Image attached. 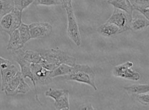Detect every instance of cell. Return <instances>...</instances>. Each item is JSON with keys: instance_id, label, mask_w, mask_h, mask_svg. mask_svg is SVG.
Segmentation results:
<instances>
[{"instance_id": "cell-22", "label": "cell", "mask_w": 149, "mask_h": 110, "mask_svg": "<svg viewBox=\"0 0 149 110\" xmlns=\"http://www.w3.org/2000/svg\"><path fill=\"white\" fill-rule=\"evenodd\" d=\"M68 90L65 89H59L50 88L45 92V96L50 97L54 100L58 99L61 96L65 94Z\"/></svg>"}, {"instance_id": "cell-5", "label": "cell", "mask_w": 149, "mask_h": 110, "mask_svg": "<svg viewBox=\"0 0 149 110\" xmlns=\"http://www.w3.org/2000/svg\"><path fill=\"white\" fill-rule=\"evenodd\" d=\"M133 16L126 12L115 8L112 15L109 17L107 22L111 23L117 26L120 29V33L129 30L130 23Z\"/></svg>"}, {"instance_id": "cell-11", "label": "cell", "mask_w": 149, "mask_h": 110, "mask_svg": "<svg viewBox=\"0 0 149 110\" xmlns=\"http://www.w3.org/2000/svg\"><path fill=\"white\" fill-rule=\"evenodd\" d=\"M10 38L7 45V49L8 50L15 51L22 49L24 45L20 36L19 29H17L9 35Z\"/></svg>"}, {"instance_id": "cell-16", "label": "cell", "mask_w": 149, "mask_h": 110, "mask_svg": "<svg viewBox=\"0 0 149 110\" xmlns=\"http://www.w3.org/2000/svg\"><path fill=\"white\" fill-rule=\"evenodd\" d=\"M21 54L23 58L30 64H38L40 63L41 57L40 53L37 51L27 50L24 51L21 49Z\"/></svg>"}, {"instance_id": "cell-18", "label": "cell", "mask_w": 149, "mask_h": 110, "mask_svg": "<svg viewBox=\"0 0 149 110\" xmlns=\"http://www.w3.org/2000/svg\"><path fill=\"white\" fill-rule=\"evenodd\" d=\"M69 91L61 96L58 99L55 101L54 106L57 110H69Z\"/></svg>"}, {"instance_id": "cell-3", "label": "cell", "mask_w": 149, "mask_h": 110, "mask_svg": "<svg viewBox=\"0 0 149 110\" xmlns=\"http://www.w3.org/2000/svg\"><path fill=\"white\" fill-rule=\"evenodd\" d=\"M22 12L14 8L0 19V30L11 34L22 24Z\"/></svg>"}, {"instance_id": "cell-23", "label": "cell", "mask_w": 149, "mask_h": 110, "mask_svg": "<svg viewBox=\"0 0 149 110\" xmlns=\"http://www.w3.org/2000/svg\"><path fill=\"white\" fill-rule=\"evenodd\" d=\"M35 0H13L14 8L22 12L24 9L33 3Z\"/></svg>"}, {"instance_id": "cell-27", "label": "cell", "mask_w": 149, "mask_h": 110, "mask_svg": "<svg viewBox=\"0 0 149 110\" xmlns=\"http://www.w3.org/2000/svg\"><path fill=\"white\" fill-rule=\"evenodd\" d=\"M137 96H136V98L139 102L145 105L149 104V92L144 94H139Z\"/></svg>"}, {"instance_id": "cell-26", "label": "cell", "mask_w": 149, "mask_h": 110, "mask_svg": "<svg viewBox=\"0 0 149 110\" xmlns=\"http://www.w3.org/2000/svg\"><path fill=\"white\" fill-rule=\"evenodd\" d=\"M33 4L35 5L49 6L61 5L58 0H35Z\"/></svg>"}, {"instance_id": "cell-2", "label": "cell", "mask_w": 149, "mask_h": 110, "mask_svg": "<svg viewBox=\"0 0 149 110\" xmlns=\"http://www.w3.org/2000/svg\"><path fill=\"white\" fill-rule=\"evenodd\" d=\"M61 77L62 80H73L89 85L94 90H97L95 82V73L88 65L76 64L70 74Z\"/></svg>"}, {"instance_id": "cell-29", "label": "cell", "mask_w": 149, "mask_h": 110, "mask_svg": "<svg viewBox=\"0 0 149 110\" xmlns=\"http://www.w3.org/2000/svg\"><path fill=\"white\" fill-rule=\"evenodd\" d=\"M79 109L80 110H95V108L93 107L92 105L91 104H86V105H84V106H81L80 107Z\"/></svg>"}, {"instance_id": "cell-12", "label": "cell", "mask_w": 149, "mask_h": 110, "mask_svg": "<svg viewBox=\"0 0 149 110\" xmlns=\"http://www.w3.org/2000/svg\"><path fill=\"white\" fill-rule=\"evenodd\" d=\"M97 31L100 34L106 37H111L120 34V29L117 26L107 22L100 26Z\"/></svg>"}, {"instance_id": "cell-25", "label": "cell", "mask_w": 149, "mask_h": 110, "mask_svg": "<svg viewBox=\"0 0 149 110\" xmlns=\"http://www.w3.org/2000/svg\"><path fill=\"white\" fill-rule=\"evenodd\" d=\"M133 6L134 10H137L139 12H140L144 16L145 18L149 20V6L139 5L133 4Z\"/></svg>"}, {"instance_id": "cell-10", "label": "cell", "mask_w": 149, "mask_h": 110, "mask_svg": "<svg viewBox=\"0 0 149 110\" xmlns=\"http://www.w3.org/2000/svg\"><path fill=\"white\" fill-rule=\"evenodd\" d=\"M1 76V91H3L5 88L19 71L15 65L12 64L9 65L7 68L0 69Z\"/></svg>"}, {"instance_id": "cell-6", "label": "cell", "mask_w": 149, "mask_h": 110, "mask_svg": "<svg viewBox=\"0 0 149 110\" xmlns=\"http://www.w3.org/2000/svg\"><path fill=\"white\" fill-rule=\"evenodd\" d=\"M13 58L14 60L16 62L17 64L19 65L21 68V73L22 74V76L25 80L26 78H29L31 80L33 83L34 87L36 92V100L38 102H40L38 98L37 95V88H36V84L35 82L34 79V75L32 72L30 64L29 62L25 60L22 57V54H21V49L17 50L16 51H13Z\"/></svg>"}, {"instance_id": "cell-9", "label": "cell", "mask_w": 149, "mask_h": 110, "mask_svg": "<svg viewBox=\"0 0 149 110\" xmlns=\"http://www.w3.org/2000/svg\"><path fill=\"white\" fill-rule=\"evenodd\" d=\"M30 67L36 84L45 85L52 81L51 71L45 69L40 64H31Z\"/></svg>"}, {"instance_id": "cell-8", "label": "cell", "mask_w": 149, "mask_h": 110, "mask_svg": "<svg viewBox=\"0 0 149 110\" xmlns=\"http://www.w3.org/2000/svg\"><path fill=\"white\" fill-rule=\"evenodd\" d=\"M31 38L40 39L48 37L52 32V26L47 22H37L29 25Z\"/></svg>"}, {"instance_id": "cell-30", "label": "cell", "mask_w": 149, "mask_h": 110, "mask_svg": "<svg viewBox=\"0 0 149 110\" xmlns=\"http://www.w3.org/2000/svg\"><path fill=\"white\" fill-rule=\"evenodd\" d=\"M60 2L61 5L62 6L63 8H64L66 6L68 5V0H58Z\"/></svg>"}, {"instance_id": "cell-17", "label": "cell", "mask_w": 149, "mask_h": 110, "mask_svg": "<svg viewBox=\"0 0 149 110\" xmlns=\"http://www.w3.org/2000/svg\"><path fill=\"white\" fill-rule=\"evenodd\" d=\"M74 67L65 64H61L55 69L51 71V76L53 78L68 75L72 72Z\"/></svg>"}, {"instance_id": "cell-21", "label": "cell", "mask_w": 149, "mask_h": 110, "mask_svg": "<svg viewBox=\"0 0 149 110\" xmlns=\"http://www.w3.org/2000/svg\"><path fill=\"white\" fill-rule=\"evenodd\" d=\"M18 29L19 32L21 39L22 40L23 43L25 44L30 39H31L29 25L22 23Z\"/></svg>"}, {"instance_id": "cell-7", "label": "cell", "mask_w": 149, "mask_h": 110, "mask_svg": "<svg viewBox=\"0 0 149 110\" xmlns=\"http://www.w3.org/2000/svg\"><path fill=\"white\" fill-rule=\"evenodd\" d=\"M133 65V62L129 61L116 66L113 68V74L117 77L138 81L141 79V75L139 73L132 69Z\"/></svg>"}, {"instance_id": "cell-24", "label": "cell", "mask_w": 149, "mask_h": 110, "mask_svg": "<svg viewBox=\"0 0 149 110\" xmlns=\"http://www.w3.org/2000/svg\"><path fill=\"white\" fill-rule=\"evenodd\" d=\"M30 90V87L26 83L24 80V79L23 77L21 80L20 82L19 86L17 87V89L15 91L13 96L19 94H26L27 92H28Z\"/></svg>"}, {"instance_id": "cell-4", "label": "cell", "mask_w": 149, "mask_h": 110, "mask_svg": "<svg viewBox=\"0 0 149 110\" xmlns=\"http://www.w3.org/2000/svg\"><path fill=\"white\" fill-rule=\"evenodd\" d=\"M64 8L68 16V35L77 46H80L81 44V35L72 5H68Z\"/></svg>"}, {"instance_id": "cell-19", "label": "cell", "mask_w": 149, "mask_h": 110, "mask_svg": "<svg viewBox=\"0 0 149 110\" xmlns=\"http://www.w3.org/2000/svg\"><path fill=\"white\" fill-rule=\"evenodd\" d=\"M124 89L129 93L139 94L148 93L149 91V85H134L129 87H124Z\"/></svg>"}, {"instance_id": "cell-1", "label": "cell", "mask_w": 149, "mask_h": 110, "mask_svg": "<svg viewBox=\"0 0 149 110\" xmlns=\"http://www.w3.org/2000/svg\"><path fill=\"white\" fill-rule=\"evenodd\" d=\"M36 50L41 57L39 64L49 71H53L61 64H67L72 67L76 64V58L59 49H41Z\"/></svg>"}, {"instance_id": "cell-20", "label": "cell", "mask_w": 149, "mask_h": 110, "mask_svg": "<svg viewBox=\"0 0 149 110\" xmlns=\"http://www.w3.org/2000/svg\"><path fill=\"white\" fill-rule=\"evenodd\" d=\"M13 0H0V19L13 10Z\"/></svg>"}, {"instance_id": "cell-28", "label": "cell", "mask_w": 149, "mask_h": 110, "mask_svg": "<svg viewBox=\"0 0 149 110\" xmlns=\"http://www.w3.org/2000/svg\"><path fill=\"white\" fill-rule=\"evenodd\" d=\"M149 0H134V3L139 5L149 6Z\"/></svg>"}, {"instance_id": "cell-31", "label": "cell", "mask_w": 149, "mask_h": 110, "mask_svg": "<svg viewBox=\"0 0 149 110\" xmlns=\"http://www.w3.org/2000/svg\"><path fill=\"white\" fill-rule=\"evenodd\" d=\"M72 0H68V5H72Z\"/></svg>"}, {"instance_id": "cell-15", "label": "cell", "mask_w": 149, "mask_h": 110, "mask_svg": "<svg viewBox=\"0 0 149 110\" xmlns=\"http://www.w3.org/2000/svg\"><path fill=\"white\" fill-rule=\"evenodd\" d=\"M23 77L21 73L19 71L14 78L9 82L3 91L7 96H13L15 91L17 89L20 82L21 80Z\"/></svg>"}, {"instance_id": "cell-13", "label": "cell", "mask_w": 149, "mask_h": 110, "mask_svg": "<svg viewBox=\"0 0 149 110\" xmlns=\"http://www.w3.org/2000/svg\"><path fill=\"white\" fill-rule=\"evenodd\" d=\"M107 2L116 8L122 10L132 15L134 9L130 0H108Z\"/></svg>"}, {"instance_id": "cell-14", "label": "cell", "mask_w": 149, "mask_h": 110, "mask_svg": "<svg viewBox=\"0 0 149 110\" xmlns=\"http://www.w3.org/2000/svg\"><path fill=\"white\" fill-rule=\"evenodd\" d=\"M149 25V21L144 17H138L132 19L130 24L129 29L134 32H139L147 28Z\"/></svg>"}]
</instances>
